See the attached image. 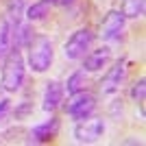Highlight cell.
Wrapping results in <instances>:
<instances>
[{"label": "cell", "mask_w": 146, "mask_h": 146, "mask_svg": "<svg viewBox=\"0 0 146 146\" xmlns=\"http://www.w3.org/2000/svg\"><path fill=\"white\" fill-rule=\"evenodd\" d=\"M29 66L33 72L42 74L46 72L52 63V57H55V50H52V42H50L46 35H33V39L29 42Z\"/></svg>", "instance_id": "obj_1"}, {"label": "cell", "mask_w": 146, "mask_h": 146, "mask_svg": "<svg viewBox=\"0 0 146 146\" xmlns=\"http://www.w3.org/2000/svg\"><path fill=\"white\" fill-rule=\"evenodd\" d=\"M24 74H26L24 59L18 48H11L7 52L5 68H2V87L7 92H18L24 83Z\"/></svg>", "instance_id": "obj_2"}, {"label": "cell", "mask_w": 146, "mask_h": 146, "mask_svg": "<svg viewBox=\"0 0 146 146\" xmlns=\"http://www.w3.org/2000/svg\"><path fill=\"white\" fill-rule=\"evenodd\" d=\"M92 42H94V33H92L90 29H79V31H74L72 35L68 37L66 46H63V55H66L70 61L83 59V55L90 50Z\"/></svg>", "instance_id": "obj_3"}, {"label": "cell", "mask_w": 146, "mask_h": 146, "mask_svg": "<svg viewBox=\"0 0 146 146\" xmlns=\"http://www.w3.org/2000/svg\"><path fill=\"white\" fill-rule=\"evenodd\" d=\"M94 109H96V98L92 96V94H87V92H76V94H72V98H70L68 105H66V113L76 122L90 118L92 113H94Z\"/></svg>", "instance_id": "obj_4"}, {"label": "cell", "mask_w": 146, "mask_h": 146, "mask_svg": "<svg viewBox=\"0 0 146 146\" xmlns=\"http://www.w3.org/2000/svg\"><path fill=\"white\" fill-rule=\"evenodd\" d=\"M103 133H105V122L100 118H85V120H79V124L74 127V140L81 144H92Z\"/></svg>", "instance_id": "obj_5"}, {"label": "cell", "mask_w": 146, "mask_h": 146, "mask_svg": "<svg viewBox=\"0 0 146 146\" xmlns=\"http://www.w3.org/2000/svg\"><path fill=\"white\" fill-rule=\"evenodd\" d=\"M124 20L127 18H124L118 9L107 11V15L103 18V24H100V35H103V39H107V42L116 39L122 33V29H124Z\"/></svg>", "instance_id": "obj_6"}, {"label": "cell", "mask_w": 146, "mask_h": 146, "mask_svg": "<svg viewBox=\"0 0 146 146\" xmlns=\"http://www.w3.org/2000/svg\"><path fill=\"white\" fill-rule=\"evenodd\" d=\"M124 66H127V61L120 59L107 70V74H105L103 81H100V92H103V94H111V92H116L118 87H120L122 79H124V70H127Z\"/></svg>", "instance_id": "obj_7"}, {"label": "cell", "mask_w": 146, "mask_h": 146, "mask_svg": "<svg viewBox=\"0 0 146 146\" xmlns=\"http://www.w3.org/2000/svg\"><path fill=\"white\" fill-rule=\"evenodd\" d=\"M109 57H111V50L107 48V46L90 50V52L83 55V68H85L87 72H98V70H103V68L107 66Z\"/></svg>", "instance_id": "obj_8"}, {"label": "cell", "mask_w": 146, "mask_h": 146, "mask_svg": "<svg viewBox=\"0 0 146 146\" xmlns=\"http://www.w3.org/2000/svg\"><path fill=\"white\" fill-rule=\"evenodd\" d=\"M57 131H59V120H57V118H50V120H46V122H42V124L33 127V131H31V142L44 144V142L52 140Z\"/></svg>", "instance_id": "obj_9"}, {"label": "cell", "mask_w": 146, "mask_h": 146, "mask_svg": "<svg viewBox=\"0 0 146 146\" xmlns=\"http://www.w3.org/2000/svg\"><path fill=\"white\" fill-rule=\"evenodd\" d=\"M63 100V85L59 81H50L44 92V109L46 111H55Z\"/></svg>", "instance_id": "obj_10"}, {"label": "cell", "mask_w": 146, "mask_h": 146, "mask_svg": "<svg viewBox=\"0 0 146 146\" xmlns=\"http://www.w3.org/2000/svg\"><path fill=\"white\" fill-rule=\"evenodd\" d=\"M146 11V2L144 0H122V5H120V13L124 15V18H142Z\"/></svg>", "instance_id": "obj_11"}, {"label": "cell", "mask_w": 146, "mask_h": 146, "mask_svg": "<svg viewBox=\"0 0 146 146\" xmlns=\"http://www.w3.org/2000/svg\"><path fill=\"white\" fill-rule=\"evenodd\" d=\"M11 44H13V29L7 18H0V57L11 50Z\"/></svg>", "instance_id": "obj_12"}, {"label": "cell", "mask_w": 146, "mask_h": 146, "mask_svg": "<svg viewBox=\"0 0 146 146\" xmlns=\"http://www.w3.org/2000/svg\"><path fill=\"white\" fill-rule=\"evenodd\" d=\"M85 70H76V72H72L70 76H68L66 85H63V92H68L70 96L72 94H76V92H83V87H85Z\"/></svg>", "instance_id": "obj_13"}, {"label": "cell", "mask_w": 146, "mask_h": 146, "mask_svg": "<svg viewBox=\"0 0 146 146\" xmlns=\"http://www.w3.org/2000/svg\"><path fill=\"white\" fill-rule=\"evenodd\" d=\"M50 7L46 5V2H42V0H37V2H33V5L26 9V20L29 22H37V20H44L46 15H48Z\"/></svg>", "instance_id": "obj_14"}, {"label": "cell", "mask_w": 146, "mask_h": 146, "mask_svg": "<svg viewBox=\"0 0 146 146\" xmlns=\"http://www.w3.org/2000/svg\"><path fill=\"white\" fill-rule=\"evenodd\" d=\"M131 98H133L137 105L144 103V98H146V79H144V76H142V79L131 87Z\"/></svg>", "instance_id": "obj_15"}, {"label": "cell", "mask_w": 146, "mask_h": 146, "mask_svg": "<svg viewBox=\"0 0 146 146\" xmlns=\"http://www.w3.org/2000/svg\"><path fill=\"white\" fill-rule=\"evenodd\" d=\"M33 111V105L29 103V100H22V103L15 107V120H22V118H26Z\"/></svg>", "instance_id": "obj_16"}, {"label": "cell", "mask_w": 146, "mask_h": 146, "mask_svg": "<svg viewBox=\"0 0 146 146\" xmlns=\"http://www.w3.org/2000/svg\"><path fill=\"white\" fill-rule=\"evenodd\" d=\"M9 113H11V100H9V98H2V100H0V122H5L7 118H9Z\"/></svg>", "instance_id": "obj_17"}, {"label": "cell", "mask_w": 146, "mask_h": 146, "mask_svg": "<svg viewBox=\"0 0 146 146\" xmlns=\"http://www.w3.org/2000/svg\"><path fill=\"white\" fill-rule=\"evenodd\" d=\"M72 2H76V0H57V5H63V7L72 5Z\"/></svg>", "instance_id": "obj_18"}, {"label": "cell", "mask_w": 146, "mask_h": 146, "mask_svg": "<svg viewBox=\"0 0 146 146\" xmlns=\"http://www.w3.org/2000/svg\"><path fill=\"white\" fill-rule=\"evenodd\" d=\"M42 2H46L48 7H52V5H57V0H42Z\"/></svg>", "instance_id": "obj_19"}]
</instances>
